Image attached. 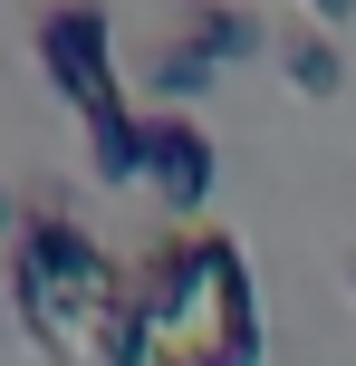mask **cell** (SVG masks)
<instances>
[{
	"mask_svg": "<svg viewBox=\"0 0 356 366\" xmlns=\"http://www.w3.org/2000/svg\"><path fill=\"white\" fill-rule=\"evenodd\" d=\"M289 68V87L299 97H337L347 87V58H337V29H318V19H299V29H280V49H270Z\"/></svg>",
	"mask_w": 356,
	"mask_h": 366,
	"instance_id": "cell-5",
	"label": "cell"
},
{
	"mask_svg": "<svg viewBox=\"0 0 356 366\" xmlns=\"http://www.w3.org/2000/svg\"><path fill=\"white\" fill-rule=\"evenodd\" d=\"M183 39L212 58V68H241V58L280 49V29H270L260 10H241V0H193V10H183Z\"/></svg>",
	"mask_w": 356,
	"mask_h": 366,
	"instance_id": "cell-4",
	"label": "cell"
},
{
	"mask_svg": "<svg viewBox=\"0 0 356 366\" xmlns=\"http://www.w3.org/2000/svg\"><path fill=\"white\" fill-rule=\"evenodd\" d=\"M10 251H19V260H29V270H39V280H49V290H58V299H68V309H87V318H96V309H106V299H116V290H126V270H116V260H106V251H96V241H87V232H77V222H68V212H49V202H29V212H19V232H10Z\"/></svg>",
	"mask_w": 356,
	"mask_h": 366,
	"instance_id": "cell-2",
	"label": "cell"
},
{
	"mask_svg": "<svg viewBox=\"0 0 356 366\" xmlns=\"http://www.w3.org/2000/svg\"><path fill=\"white\" fill-rule=\"evenodd\" d=\"M347 290H356V251H347Z\"/></svg>",
	"mask_w": 356,
	"mask_h": 366,
	"instance_id": "cell-9",
	"label": "cell"
},
{
	"mask_svg": "<svg viewBox=\"0 0 356 366\" xmlns=\"http://www.w3.org/2000/svg\"><path fill=\"white\" fill-rule=\"evenodd\" d=\"M29 49H39V77H49V87L77 107V126H106V116H126L106 19H96L87 0H49V10H39V29H29Z\"/></svg>",
	"mask_w": 356,
	"mask_h": 366,
	"instance_id": "cell-1",
	"label": "cell"
},
{
	"mask_svg": "<svg viewBox=\"0 0 356 366\" xmlns=\"http://www.w3.org/2000/svg\"><path fill=\"white\" fill-rule=\"evenodd\" d=\"M10 299H19V318H29L39 337H58V290H49V280H39L19 251H10Z\"/></svg>",
	"mask_w": 356,
	"mask_h": 366,
	"instance_id": "cell-7",
	"label": "cell"
},
{
	"mask_svg": "<svg viewBox=\"0 0 356 366\" xmlns=\"http://www.w3.org/2000/svg\"><path fill=\"white\" fill-rule=\"evenodd\" d=\"M308 19H318V29H337V19H356V0H308Z\"/></svg>",
	"mask_w": 356,
	"mask_h": 366,
	"instance_id": "cell-8",
	"label": "cell"
},
{
	"mask_svg": "<svg viewBox=\"0 0 356 366\" xmlns=\"http://www.w3.org/2000/svg\"><path fill=\"white\" fill-rule=\"evenodd\" d=\"M212 77H222V68H212L193 39H164V49L145 58V97H173V107H183V97H203Z\"/></svg>",
	"mask_w": 356,
	"mask_h": 366,
	"instance_id": "cell-6",
	"label": "cell"
},
{
	"mask_svg": "<svg viewBox=\"0 0 356 366\" xmlns=\"http://www.w3.org/2000/svg\"><path fill=\"white\" fill-rule=\"evenodd\" d=\"M145 183H154L183 222L203 212V193H212V135L193 126L183 107H154V116H145Z\"/></svg>",
	"mask_w": 356,
	"mask_h": 366,
	"instance_id": "cell-3",
	"label": "cell"
},
{
	"mask_svg": "<svg viewBox=\"0 0 356 366\" xmlns=\"http://www.w3.org/2000/svg\"><path fill=\"white\" fill-rule=\"evenodd\" d=\"M164 366H183V357H164Z\"/></svg>",
	"mask_w": 356,
	"mask_h": 366,
	"instance_id": "cell-10",
	"label": "cell"
}]
</instances>
